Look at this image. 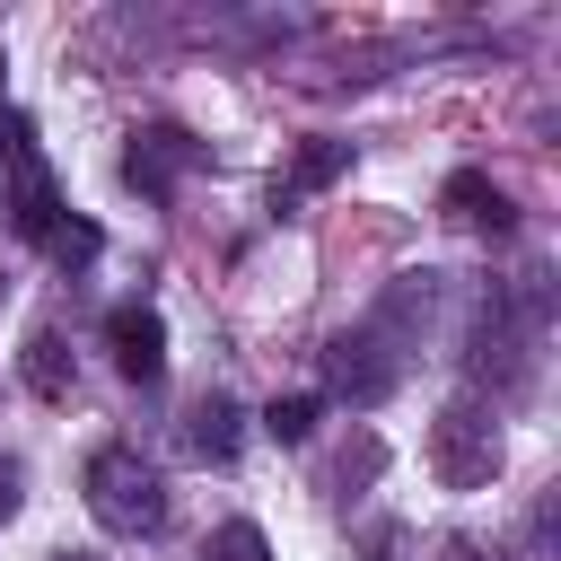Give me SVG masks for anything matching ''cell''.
I'll list each match as a JSON object with an SVG mask.
<instances>
[{
  "label": "cell",
  "mask_w": 561,
  "mask_h": 561,
  "mask_svg": "<svg viewBox=\"0 0 561 561\" xmlns=\"http://www.w3.org/2000/svg\"><path fill=\"white\" fill-rule=\"evenodd\" d=\"M88 508H96L105 535H158L167 526V482L131 447H96L88 456Z\"/></svg>",
  "instance_id": "6da1fadb"
},
{
  "label": "cell",
  "mask_w": 561,
  "mask_h": 561,
  "mask_svg": "<svg viewBox=\"0 0 561 561\" xmlns=\"http://www.w3.org/2000/svg\"><path fill=\"white\" fill-rule=\"evenodd\" d=\"M105 351H114V368H123L131 386H158V377H167V324H158V307L123 298V307L105 316Z\"/></svg>",
  "instance_id": "7a4b0ae2"
},
{
  "label": "cell",
  "mask_w": 561,
  "mask_h": 561,
  "mask_svg": "<svg viewBox=\"0 0 561 561\" xmlns=\"http://www.w3.org/2000/svg\"><path fill=\"white\" fill-rule=\"evenodd\" d=\"M438 473H447V482H491V473H500V430H491L473 403H456V412L438 421Z\"/></svg>",
  "instance_id": "3957f363"
},
{
  "label": "cell",
  "mask_w": 561,
  "mask_h": 561,
  "mask_svg": "<svg viewBox=\"0 0 561 561\" xmlns=\"http://www.w3.org/2000/svg\"><path fill=\"white\" fill-rule=\"evenodd\" d=\"M9 167H18V175H9V219H18V237H35V245H44V237H53V219H61V202H53V175H44V158L26 149V131L9 140Z\"/></svg>",
  "instance_id": "277c9868"
},
{
  "label": "cell",
  "mask_w": 561,
  "mask_h": 561,
  "mask_svg": "<svg viewBox=\"0 0 561 561\" xmlns=\"http://www.w3.org/2000/svg\"><path fill=\"white\" fill-rule=\"evenodd\" d=\"M386 386H394V359H377V333H342V342H333V394L377 403Z\"/></svg>",
  "instance_id": "5b68a950"
},
{
  "label": "cell",
  "mask_w": 561,
  "mask_h": 561,
  "mask_svg": "<svg viewBox=\"0 0 561 561\" xmlns=\"http://www.w3.org/2000/svg\"><path fill=\"white\" fill-rule=\"evenodd\" d=\"M193 158H202V149H193L184 131H140V149L123 158V175H131L140 193H167V184H175V175H184Z\"/></svg>",
  "instance_id": "8992f818"
},
{
  "label": "cell",
  "mask_w": 561,
  "mask_h": 561,
  "mask_svg": "<svg viewBox=\"0 0 561 561\" xmlns=\"http://www.w3.org/2000/svg\"><path fill=\"white\" fill-rule=\"evenodd\" d=\"M438 202H447V219H465V228H491V237L508 228V193H500V184H491L482 167H456Z\"/></svg>",
  "instance_id": "52a82bcc"
},
{
  "label": "cell",
  "mask_w": 561,
  "mask_h": 561,
  "mask_svg": "<svg viewBox=\"0 0 561 561\" xmlns=\"http://www.w3.org/2000/svg\"><path fill=\"white\" fill-rule=\"evenodd\" d=\"M184 438H193V456L228 465V456H237V403H228V394H202V403H193V430H184Z\"/></svg>",
  "instance_id": "ba28073f"
},
{
  "label": "cell",
  "mask_w": 561,
  "mask_h": 561,
  "mask_svg": "<svg viewBox=\"0 0 561 561\" xmlns=\"http://www.w3.org/2000/svg\"><path fill=\"white\" fill-rule=\"evenodd\" d=\"M342 167H351V140H307V149H298V167H289V184H280V202H298V193H324Z\"/></svg>",
  "instance_id": "9c48e42d"
},
{
  "label": "cell",
  "mask_w": 561,
  "mask_h": 561,
  "mask_svg": "<svg viewBox=\"0 0 561 561\" xmlns=\"http://www.w3.org/2000/svg\"><path fill=\"white\" fill-rule=\"evenodd\" d=\"M26 386L44 394V403H61L70 394V351H61V333L44 324V333H26Z\"/></svg>",
  "instance_id": "30bf717a"
},
{
  "label": "cell",
  "mask_w": 561,
  "mask_h": 561,
  "mask_svg": "<svg viewBox=\"0 0 561 561\" xmlns=\"http://www.w3.org/2000/svg\"><path fill=\"white\" fill-rule=\"evenodd\" d=\"M316 412H324L316 394H272V403H263V430H272L280 447H298V438L316 430Z\"/></svg>",
  "instance_id": "8fae6325"
},
{
  "label": "cell",
  "mask_w": 561,
  "mask_h": 561,
  "mask_svg": "<svg viewBox=\"0 0 561 561\" xmlns=\"http://www.w3.org/2000/svg\"><path fill=\"white\" fill-rule=\"evenodd\" d=\"M202 561H272V543H263V526H254V517H228V526L202 543Z\"/></svg>",
  "instance_id": "7c38bea8"
},
{
  "label": "cell",
  "mask_w": 561,
  "mask_h": 561,
  "mask_svg": "<svg viewBox=\"0 0 561 561\" xmlns=\"http://www.w3.org/2000/svg\"><path fill=\"white\" fill-rule=\"evenodd\" d=\"M96 245H105V237H96L88 219H70V210H61V219H53V237H44V254H53V263H88Z\"/></svg>",
  "instance_id": "4fadbf2b"
},
{
  "label": "cell",
  "mask_w": 561,
  "mask_h": 561,
  "mask_svg": "<svg viewBox=\"0 0 561 561\" xmlns=\"http://www.w3.org/2000/svg\"><path fill=\"white\" fill-rule=\"evenodd\" d=\"M9 517H18V465L0 456V526H9Z\"/></svg>",
  "instance_id": "5bb4252c"
},
{
  "label": "cell",
  "mask_w": 561,
  "mask_h": 561,
  "mask_svg": "<svg viewBox=\"0 0 561 561\" xmlns=\"http://www.w3.org/2000/svg\"><path fill=\"white\" fill-rule=\"evenodd\" d=\"M447 561H473V543H447Z\"/></svg>",
  "instance_id": "9a60e30c"
},
{
  "label": "cell",
  "mask_w": 561,
  "mask_h": 561,
  "mask_svg": "<svg viewBox=\"0 0 561 561\" xmlns=\"http://www.w3.org/2000/svg\"><path fill=\"white\" fill-rule=\"evenodd\" d=\"M61 561H88V552H61Z\"/></svg>",
  "instance_id": "2e32d148"
},
{
  "label": "cell",
  "mask_w": 561,
  "mask_h": 561,
  "mask_svg": "<svg viewBox=\"0 0 561 561\" xmlns=\"http://www.w3.org/2000/svg\"><path fill=\"white\" fill-rule=\"evenodd\" d=\"M0 79H9V61H0Z\"/></svg>",
  "instance_id": "e0dca14e"
}]
</instances>
